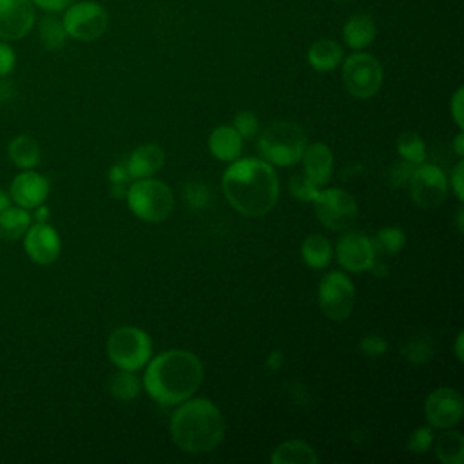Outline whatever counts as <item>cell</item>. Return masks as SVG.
Segmentation results:
<instances>
[{"instance_id": "cell-1", "label": "cell", "mask_w": 464, "mask_h": 464, "mask_svg": "<svg viewBox=\"0 0 464 464\" xmlns=\"http://www.w3.org/2000/svg\"><path fill=\"white\" fill-rule=\"evenodd\" d=\"M221 188L239 214L259 218L268 214L279 198V179L265 160H234L225 170Z\"/></svg>"}, {"instance_id": "cell-2", "label": "cell", "mask_w": 464, "mask_h": 464, "mask_svg": "<svg viewBox=\"0 0 464 464\" xmlns=\"http://www.w3.org/2000/svg\"><path fill=\"white\" fill-rule=\"evenodd\" d=\"M203 381V364L188 350H167L147 362L143 388L163 406H176L198 392Z\"/></svg>"}, {"instance_id": "cell-3", "label": "cell", "mask_w": 464, "mask_h": 464, "mask_svg": "<svg viewBox=\"0 0 464 464\" xmlns=\"http://www.w3.org/2000/svg\"><path fill=\"white\" fill-rule=\"evenodd\" d=\"M169 431L172 442L181 451L199 455L212 451L223 440L225 422L212 401L188 397L174 410Z\"/></svg>"}, {"instance_id": "cell-4", "label": "cell", "mask_w": 464, "mask_h": 464, "mask_svg": "<svg viewBox=\"0 0 464 464\" xmlns=\"http://www.w3.org/2000/svg\"><path fill=\"white\" fill-rule=\"evenodd\" d=\"M306 147V136L297 123L274 121L259 134L257 149L263 160L276 167L295 165Z\"/></svg>"}, {"instance_id": "cell-5", "label": "cell", "mask_w": 464, "mask_h": 464, "mask_svg": "<svg viewBox=\"0 0 464 464\" xmlns=\"http://www.w3.org/2000/svg\"><path fill=\"white\" fill-rule=\"evenodd\" d=\"M125 196L130 212L147 223L165 221L174 208V194L169 185L160 179H136L127 187Z\"/></svg>"}, {"instance_id": "cell-6", "label": "cell", "mask_w": 464, "mask_h": 464, "mask_svg": "<svg viewBox=\"0 0 464 464\" xmlns=\"http://www.w3.org/2000/svg\"><path fill=\"white\" fill-rule=\"evenodd\" d=\"M107 355L116 368L136 372L150 361L152 341L141 328L120 326L107 339Z\"/></svg>"}, {"instance_id": "cell-7", "label": "cell", "mask_w": 464, "mask_h": 464, "mask_svg": "<svg viewBox=\"0 0 464 464\" xmlns=\"http://www.w3.org/2000/svg\"><path fill=\"white\" fill-rule=\"evenodd\" d=\"M341 78L344 89L359 100L372 98L382 85V67L379 60L368 53H352L343 62Z\"/></svg>"}, {"instance_id": "cell-8", "label": "cell", "mask_w": 464, "mask_h": 464, "mask_svg": "<svg viewBox=\"0 0 464 464\" xmlns=\"http://www.w3.org/2000/svg\"><path fill=\"white\" fill-rule=\"evenodd\" d=\"M319 223L330 230H348L357 221V201L343 188H324L314 198Z\"/></svg>"}, {"instance_id": "cell-9", "label": "cell", "mask_w": 464, "mask_h": 464, "mask_svg": "<svg viewBox=\"0 0 464 464\" xmlns=\"http://www.w3.org/2000/svg\"><path fill=\"white\" fill-rule=\"evenodd\" d=\"M317 301L328 319L344 321L355 304V286L343 272H328L319 281Z\"/></svg>"}, {"instance_id": "cell-10", "label": "cell", "mask_w": 464, "mask_h": 464, "mask_svg": "<svg viewBox=\"0 0 464 464\" xmlns=\"http://www.w3.org/2000/svg\"><path fill=\"white\" fill-rule=\"evenodd\" d=\"M62 22L67 36L82 42H91L105 33L109 16L103 5H100L98 2H72L67 7Z\"/></svg>"}, {"instance_id": "cell-11", "label": "cell", "mask_w": 464, "mask_h": 464, "mask_svg": "<svg viewBox=\"0 0 464 464\" xmlns=\"http://www.w3.org/2000/svg\"><path fill=\"white\" fill-rule=\"evenodd\" d=\"M410 192L420 208H437L448 196V178L433 163H419L410 176Z\"/></svg>"}, {"instance_id": "cell-12", "label": "cell", "mask_w": 464, "mask_h": 464, "mask_svg": "<svg viewBox=\"0 0 464 464\" xmlns=\"http://www.w3.org/2000/svg\"><path fill=\"white\" fill-rule=\"evenodd\" d=\"M464 411L462 395L455 388H437L433 390L424 402V413L431 428L446 430L455 426Z\"/></svg>"}, {"instance_id": "cell-13", "label": "cell", "mask_w": 464, "mask_h": 464, "mask_svg": "<svg viewBox=\"0 0 464 464\" xmlns=\"http://www.w3.org/2000/svg\"><path fill=\"white\" fill-rule=\"evenodd\" d=\"M335 257L337 263L353 274L370 270V266L375 261V246L372 237H368L362 232L352 230L341 236L335 246Z\"/></svg>"}, {"instance_id": "cell-14", "label": "cell", "mask_w": 464, "mask_h": 464, "mask_svg": "<svg viewBox=\"0 0 464 464\" xmlns=\"http://www.w3.org/2000/svg\"><path fill=\"white\" fill-rule=\"evenodd\" d=\"M24 246L29 259L36 265H51L58 259L62 250V241L54 227L45 223L29 225L24 234Z\"/></svg>"}, {"instance_id": "cell-15", "label": "cell", "mask_w": 464, "mask_h": 464, "mask_svg": "<svg viewBox=\"0 0 464 464\" xmlns=\"http://www.w3.org/2000/svg\"><path fill=\"white\" fill-rule=\"evenodd\" d=\"M34 25V4L31 0H0V38L20 40Z\"/></svg>"}, {"instance_id": "cell-16", "label": "cell", "mask_w": 464, "mask_h": 464, "mask_svg": "<svg viewBox=\"0 0 464 464\" xmlns=\"http://www.w3.org/2000/svg\"><path fill=\"white\" fill-rule=\"evenodd\" d=\"M9 196H11V201L18 207H24L27 210L36 208L38 205L45 203L49 196V181L42 174L34 172L33 169L22 170L13 178L9 187Z\"/></svg>"}, {"instance_id": "cell-17", "label": "cell", "mask_w": 464, "mask_h": 464, "mask_svg": "<svg viewBox=\"0 0 464 464\" xmlns=\"http://www.w3.org/2000/svg\"><path fill=\"white\" fill-rule=\"evenodd\" d=\"M301 161H303L304 174L317 187H323L330 181L332 169H334V154L326 143H323V141H315L310 145L306 143Z\"/></svg>"}, {"instance_id": "cell-18", "label": "cell", "mask_w": 464, "mask_h": 464, "mask_svg": "<svg viewBox=\"0 0 464 464\" xmlns=\"http://www.w3.org/2000/svg\"><path fill=\"white\" fill-rule=\"evenodd\" d=\"M165 163V150L156 143L136 147L127 161V172L132 179H143L156 174Z\"/></svg>"}, {"instance_id": "cell-19", "label": "cell", "mask_w": 464, "mask_h": 464, "mask_svg": "<svg viewBox=\"0 0 464 464\" xmlns=\"http://www.w3.org/2000/svg\"><path fill=\"white\" fill-rule=\"evenodd\" d=\"M208 149L219 161H234L241 156L243 138L232 125H219L208 136Z\"/></svg>"}, {"instance_id": "cell-20", "label": "cell", "mask_w": 464, "mask_h": 464, "mask_svg": "<svg viewBox=\"0 0 464 464\" xmlns=\"http://www.w3.org/2000/svg\"><path fill=\"white\" fill-rule=\"evenodd\" d=\"M375 22L370 14L359 13L346 20L343 27V38L352 49H364L375 40Z\"/></svg>"}, {"instance_id": "cell-21", "label": "cell", "mask_w": 464, "mask_h": 464, "mask_svg": "<svg viewBox=\"0 0 464 464\" xmlns=\"http://www.w3.org/2000/svg\"><path fill=\"white\" fill-rule=\"evenodd\" d=\"M306 58H308V63L314 71L328 72V71L335 69L341 63L343 49L335 40L321 38V40H315L310 45Z\"/></svg>"}, {"instance_id": "cell-22", "label": "cell", "mask_w": 464, "mask_h": 464, "mask_svg": "<svg viewBox=\"0 0 464 464\" xmlns=\"http://www.w3.org/2000/svg\"><path fill=\"white\" fill-rule=\"evenodd\" d=\"M319 459L304 440H285L270 453L272 464H315Z\"/></svg>"}, {"instance_id": "cell-23", "label": "cell", "mask_w": 464, "mask_h": 464, "mask_svg": "<svg viewBox=\"0 0 464 464\" xmlns=\"http://www.w3.org/2000/svg\"><path fill=\"white\" fill-rule=\"evenodd\" d=\"M9 160L22 170L34 169L40 163V145L29 134H20L7 145Z\"/></svg>"}, {"instance_id": "cell-24", "label": "cell", "mask_w": 464, "mask_h": 464, "mask_svg": "<svg viewBox=\"0 0 464 464\" xmlns=\"http://www.w3.org/2000/svg\"><path fill=\"white\" fill-rule=\"evenodd\" d=\"M31 214L27 208L18 205H9L0 212V237L4 241H16L24 237L31 225Z\"/></svg>"}, {"instance_id": "cell-25", "label": "cell", "mask_w": 464, "mask_h": 464, "mask_svg": "<svg viewBox=\"0 0 464 464\" xmlns=\"http://www.w3.org/2000/svg\"><path fill=\"white\" fill-rule=\"evenodd\" d=\"M301 256H303V261L310 268L321 270V268H326L330 265L332 256H334V248H332V243L324 236L310 234V236L304 237V241L301 245Z\"/></svg>"}, {"instance_id": "cell-26", "label": "cell", "mask_w": 464, "mask_h": 464, "mask_svg": "<svg viewBox=\"0 0 464 464\" xmlns=\"http://www.w3.org/2000/svg\"><path fill=\"white\" fill-rule=\"evenodd\" d=\"M435 455L444 464H462L464 460V437L451 428L442 430L435 439Z\"/></svg>"}, {"instance_id": "cell-27", "label": "cell", "mask_w": 464, "mask_h": 464, "mask_svg": "<svg viewBox=\"0 0 464 464\" xmlns=\"http://www.w3.org/2000/svg\"><path fill=\"white\" fill-rule=\"evenodd\" d=\"M107 390L114 399L120 401H132L140 395L141 390V382L140 379L127 370H120L118 373L111 375L109 382H107Z\"/></svg>"}, {"instance_id": "cell-28", "label": "cell", "mask_w": 464, "mask_h": 464, "mask_svg": "<svg viewBox=\"0 0 464 464\" xmlns=\"http://www.w3.org/2000/svg\"><path fill=\"white\" fill-rule=\"evenodd\" d=\"M40 40L45 45V49H60L67 40V31L63 27V22L54 14H45L38 24Z\"/></svg>"}, {"instance_id": "cell-29", "label": "cell", "mask_w": 464, "mask_h": 464, "mask_svg": "<svg viewBox=\"0 0 464 464\" xmlns=\"http://www.w3.org/2000/svg\"><path fill=\"white\" fill-rule=\"evenodd\" d=\"M397 152L404 161L411 165H419L426 160L424 140L417 132L406 130L397 138Z\"/></svg>"}, {"instance_id": "cell-30", "label": "cell", "mask_w": 464, "mask_h": 464, "mask_svg": "<svg viewBox=\"0 0 464 464\" xmlns=\"http://www.w3.org/2000/svg\"><path fill=\"white\" fill-rule=\"evenodd\" d=\"M372 241L375 250L384 254H399L406 243V236L401 227H382Z\"/></svg>"}, {"instance_id": "cell-31", "label": "cell", "mask_w": 464, "mask_h": 464, "mask_svg": "<svg viewBox=\"0 0 464 464\" xmlns=\"http://www.w3.org/2000/svg\"><path fill=\"white\" fill-rule=\"evenodd\" d=\"M288 188L292 196L299 201H314V198L319 192V187L304 172L292 176L288 181Z\"/></svg>"}, {"instance_id": "cell-32", "label": "cell", "mask_w": 464, "mask_h": 464, "mask_svg": "<svg viewBox=\"0 0 464 464\" xmlns=\"http://www.w3.org/2000/svg\"><path fill=\"white\" fill-rule=\"evenodd\" d=\"M404 357L410 359L413 364H424L431 357V344L428 337H413L406 343L402 350Z\"/></svg>"}, {"instance_id": "cell-33", "label": "cell", "mask_w": 464, "mask_h": 464, "mask_svg": "<svg viewBox=\"0 0 464 464\" xmlns=\"http://www.w3.org/2000/svg\"><path fill=\"white\" fill-rule=\"evenodd\" d=\"M241 138H254L259 130V121H257V114L254 111H239L234 116V125H232Z\"/></svg>"}, {"instance_id": "cell-34", "label": "cell", "mask_w": 464, "mask_h": 464, "mask_svg": "<svg viewBox=\"0 0 464 464\" xmlns=\"http://www.w3.org/2000/svg\"><path fill=\"white\" fill-rule=\"evenodd\" d=\"M433 444V431L431 426H420L413 430L408 439V450L413 453H426Z\"/></svg>"}, {"instance_id": "cell-35", "label": "cell", "mask_w": 464, "mask_h": 464, "mask_svg": "<svg viewBox=\"0 0 464 464\" xmlns=\"http://www.w3.org/2000/svg\"><path fill=\"white\" fill-rule=\"evenodd\" d=\"M359 348L362 353H366L370 357H379L388 350V343L379 334H368L359 341Z\"/></svg>"}, {"instance_id": "cell-36", "label": "cell", "mask_w": 464, "mask_h": 464, "mask_svg": "<svg viewBox=\"0 0 464 464\" xmlns=\"http://www.w3.org/2000/svg\"><path fill=\"white\" fill-rule=\"evenodd\" d=\"M462 172H464V161L460 160V161H457V165H455V169L451 172V179H450V185H451L453 194H455L459 203H462V199H464V183H462V176L464 174Z\"/></svg>"}, {"instance_id": "cell-37", "label": "cell", "mask_w": 464, "mask_h": 464, "mask_svg": "<svg viewBox=\"0 0 464 464\" xmlns=\"http://www.w3.org/2000/svg\"><path fill=\"white\" fill-rule=\"evenodd\" d=\"M185 198L194 207H203L208 201V190L203 185H188L185 190Z\"/></svg>"}, {"instance_id": "cell-38", "label": "cell", "mask_w": 464, "mask_h": 464, "mask_svg": "<svg viewBox=\"0 0 464 464\" xmlns=\"http://www.w3.org/2000/svg\"><path fill=\"white\" fill-rule=\"evenodd\" d=\"M462 98H464V92L462 89H457L451 102H450V111H451V116L459 127V130L464 129V111H462Z\"/></svg>"}, {"instance_id": "cell-39", "label": "cell", "mask_w": 464, "mask_h": 464, "mask_svg": "<svg viewBox=\"0 0 464 464\" xmlns=\"http://www.w3.org/2000/svg\"><path fill=\"white\" fill-rule=\"evenodd\" d=\"M14 62H16V58H14L13 49L5 42H0V76L9 74L14 67Z\"/></svg>"}, {"instance_id": "cell-40", "label": "cell", "mask_w": 464, "mask_h": 464, "mask_svg": "<svg viewBox=\"0 0 464 464\" xmlns=\"http://www.w3.org/2000/svg\"><path fill=\"white\" fill-rule=\"evenodd\" d=\"M31 2L45 11H62V9H67L76 0H31Z\"/></svg>"}, {"instance_id": "cell-41", "label": "cell", "mask_w": 464, "mask_h": 464, "mask_svg": "<svg viewBox=\"0 0 464 464\" xmlns=\"http://www.w3.org/2000/svg\"><path fill=\"white\" fill-rule=\"evenodd\" d=\"M109 179H111L112 185H125L127 179H130V178H129V172H127V167H123V165H114V167H111V170H109Z\"/></svg>"}, {"instance_id": "cell-42", "label": "cell", "mask_w": 464, "mask_h": 464, "mask_svg": "<svg viewBox=\"0 0 464 464\" xmlns=\"http://www.w3.org/2000/svg\"><path fill=\"white\" fill-rule=\"evenodd\" d=\"M281 362H283V353H281V350H274V352L268 355V359H266V366L272 368V370L279 368Z\"/></svg>"}, {"instance_id": "cell-43", "label": "cell", "mask_w": 464, "mask_h": 464, "mask_svg": "<svg viewBox=\"0 0 464 464\" xmlns=\"http://www.w3.org/2000/svg\"><path fill=\"white\" fill-rule=\"evenodd\" d=\"M462 344H464V334L459 332V335H457V339H455V357H457V361H462V359H464V348H462Z\"/></svg>"}, {"instance_id": "cell-44", "label": "cell", "mask_w": 464, "mask_h": 464, "mask_svg": "<svg viewBox=\"0 0 464 464\" xmlns=\"http://www.w3.org/2000/svg\"><path fill=\"white\" fill-rule=\"evenodd\" d=\"M47 218H49V208H47L44 203L38 205V207H36V212H34V219H36L38 223H45Z\"/></svg>"}, {"instance_id": "cell-45", "label": "cell", "mask_w": 464, "mask_h": 464, "mask_svg": "<svg viewBox=\"0 0 464 464\" xmlns=\"http://www.w3.org/2000/svg\"><path fill=\"white\" fill-rule=\"evenodd\" d=\"M453 149H455V152H457L459 158L464 154V132H462V130H459V134H457V138H455Z\"/></svg>"}, {"instance_id": "cell-46", "label": "cell", "mask_w": 464, "mask_h": 464, "mask_svg": "<svg viewBox=\"0 0 464 464\" xmlns=\"http://www.w3.org/2000/svg\"><path fill=\"white\" fill-rule=\"evenodd\" d=\"M9 205H11V196H9V192L0 187V212H2L4 208H7Z\"/></svg>"}, {"instance_id": "cell-47", "label": "cell", "mask_w": 464, "mask_h": 464, "mask_svg": "<svg viewBox=\"0 0 464 464\" xmlns=\"http://www.w3.org/2000/svg\"><path fill=\"white\" fill-rule=\"evenodd\" d=\"M337 2H344V0H337Z\"/></svg>"}]
</instances>
